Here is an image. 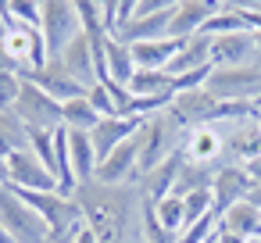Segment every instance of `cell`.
<instances>
[{
	"instance_id": "obj_12",
	"label": "cell",
	"mask_w": 261,
	"mask_h": 243,
	"mask_svg": "<svg viewBox=\"0 0 261 243\" xmlns=\"http://www.w3.org/2000/svg\"><path fill=\"white\" fill-rule=\"evenodd\" d=\"M218 11H222L218 0H182V4L172 11L168 36H175V40H190V36H197V33H200Z\"/></svg>"
},
{
	"instance_id": "obj_17",
	"label": "cell",
	"mask_w": 261,
	"mask_h": 243,
	"mask_svg": "<svg viewBox=\"0 0 261 243\" xmlns=\"http://www.w3.org/2000/svg\"><path fill=\"white\" fill-rule=\"evenodd\" d=\"M179 47H182V40H175V36L129 43V50H133V65H136V68H150V72H168V65H172V58H175Z\"/></svg>"
},
{
	"instance_id": "obj_34",
	"label": "cell",
	"mask_w": 261,
	"mask_h": 243,
	"mask_svg": "<svg viewBox=\"0 0 261 243\" xmlns=\"http://www.w3.org/2000/svg\"><path fill=\"white\" fill-rule=\"evenodd\" d=\"M182 207H186V225H190V222H197V218L215 211V197H211V190H197V193L182 197Z\"/></svg>"
},
{
	"instance_id": "obj_32",
	"label": "cell",
	"mask_w": 261,
	"mask_h": 243,
	"mask_svg": "<svg viewBox=\"0 0 261 243\" xmlns=\"http://www.w3.org/2000/svg\"><path fill=\"white\" fill-rule=\"evenodd\" d=\"M40 22H43V8H40V0H11V11H8V25L40 29Z\"/></svg>"
},
{
	"instance_id": "obj_37",
	"label": "cell",
	"mask_w": 261,
	"mask_h": 243,
	"mask_svg": "<svg viewBox=\"0 0 261 243\" xmlns=\"http://www.w3.org/2000/svg\"><path fill=\"white\" fill-rule=\"evenodd\" d=\"M182 0H140V11L136 15H154V11H175Z\"/></svg>"
},
{
	"instance_id": "obj_3",
	"label": "cell",
	"mask_w": 261,
	"mask_h": 243,
	"mask_svg": "<svg viewBox=\"0 0 261 243\" xmlns=\"http://www.w3.org/2000/svg\"><path fill=\"white\" fill-rule=\"evenodd\" d=\"M0 229H8L15 243H50L47 222L8 186H0Z\"/></svg>"
},
{
	"instance_id": "obj_38",
	"label": "cell",
	"mask_w": 261,
	"mask_h": 243,
	"mask_svg": "<svg viewBox=\"0 0 261 243\" xmlns=\"http://www.w3.org/2000/svg\"><path fill=\"white\" fill-rule=\"evenodd\" d=\"M65 239H68V243H100V239H97V232H93L86 222H83V225H75V229H72Z\"/></svg>"
},
{
	"instance_id": "obj_41",
	"label": "cell",
	"mask_w": 261,
	"mask_h": 243,
	"mask_svg": "<svg viewBox=\"0 0 261 243\" xmlns=\"http://www.w3.org/2000/svg\"><path fill=\"white\" fill-rule=\"evenodd\" d=\"M247 200H250V204H254V207H257V211H261V186H254V190H250V193H247Z\"/></svg>"
},
{
	"instance_id": "obj_23",
	"label": "cell",
	"mask_w": 261,
	"mask_h": 243,
	"mask_svg": "<svg viewBox=\"0 0 261 243\" xmlns=\"http://www.w3.org/2000/svg\"><path fill=\"white\" fill-rule=\"evenodd\" d=\"M68 157H72V172H75V179H79V182H90L93 172H97V150H93L90 132L68 129Z\"/></svg>"
},
{
	"instance_id": "obj_48",
	"label": "cell",
	"mask_w": 261,
	"mask_h": 243,
	"mask_svg": "<svg viewBox=\"0 0 261 243\" xmlns=\"http://www.w3.org/2000/svg\"><path fill=\"white\" fill-rule=\"evenodd\" d=\"M257 125H261V118H257Z\"/></svg>"
},
{
	"instance_id": "obj_6",
	"label": "cell",
	"mask_w": 261,
	"mask_h": 243,
	"mask_svg": "<svg viewBox=\"0 0 261 243\" xmlns=\"http://www.w3.org/2000/svg\"><path fill=\"white\" fill-rule=\"evenodd\" d=\"M11 115L25 129H58L61 125V100H54L50 93H43L36 83L22 79V93L11 104Z\"/></svg>"
},
{
	"instance_id": "obj_40",
	"label": "cell",
	"mask_w": 261,
	"mask_h": 243,
	"mask_svg": "<svg viewBox=\"0 0 261 243\" xmlns=\"http://www.w3.org/2000/svg\"><path fill=\"white\" fill-rule=\"evenodd\" d=\"M215 243H250V239H243V236H232V232H218V236H215Z\"/></svg>"
},
{
	"instance_id": "obj_39",
	"label": "cell",
	"mask_w": 261,
	"mask_h": 243,
	"mask_svg": "<svg viewBox=\"0 0 261 243\" xmlns=\"http://www.w3.org/2000/svg\"><path fill=\"white\" fill-rule=\"evenodd\" d=\"M243 168H247V175L254 179V186H261V157H254V161H247Z\"/></svg>"
},
{
	"instance_id": "obj_16",
	"label": "cell",
	"mask_w": 261,
	"mask_h": 243,
	"mask_svg": "<svg viewBox=\"0 0 261 243\" xmlns=\"http://www.w3.org/2000/svg\"><path fill=\"white\" fill-rule=\"evenodd\" d=\"M140 125H143V118H125V115L100 118V122H97V129L90 132V140H93V150H97V161H100V157H108V154H111L118 143L133 140V136L140 132Z\"/></svg>"
},
{
	"instance_id": "obj_46",
	"label": "cell",
	"mask_w": 261,
	"mask_h": 243,
	"mask_svg": "<svg viewBox=\"0 0 261 243\" xmlns=\"http://www.w3.org/2000/svg\"><path fill=\"white\" fill-rule=\"evenodd\" d=\"M250 243H261V236H257V239H250Z\"/></svg>"
},
{
	"instance_id": "obj_44",
	"label": "cell",
	"mask_w": 261,
	"mask_h": 243,
	"mask_svg": "<svg viewBox=\"0 0 261 243\" xmlns=\"http://www.w3.org/2000/svg\"><path fill=\"white\" fill-rule=\"evenodd\" d=\"M8 11H11V0H0V15L8 18Z\"/></svg>"
},
{
	"instance_id": "obj_27",
	"label": "cell",
	"mask_w": 261,
	"mask_h": 243,
	"mask_svg": "<svg viewBox=\"0 0 261 243\" xmlns=\"http://www.w3.org/2000/svg\"><path fill=\"white\" fill-rule=\"evenodd\" d=\"M100 122V115L90 107L86 97H75V100H65L61 104V125L65 129H79V132H93Z\"/></svg>"
},
{
	"instance_id": "obj_35",
	"label": "cell",
	"mask_w": 261,
	"mask_h": 243,
	"mask_svg": "<svg viewBox=\"0 0 261 243\" xmlns=\"http://www.w3.org/2000/svg\"><path fill=\"white\" fill-rule=\"evenodd\" d=\"M86 100H90V107H93L100 118L118 115V100H115V97H111V90H108V86H100V83H93V86L86 90Z\"/></svg>"
},
{
	"instance_id": "obj_45",
	"label": "cell",
	"mask_w": 261,
	"mask_h": 243,
	"mask_svg": "<svg viewBox=\"0 0 261 243\" xmlns=\"http://www.w3.org/2000/svg\"><path fill=\"white\" fill-rule=\"evenodd\" d=\"M0 243H15V239H11V232H8V229H0Z\"/></svg>"
},
{
	"instance_id": "obj_14",
	"label": "cell",
	"mask_w": 261,
	"mask_h": 243,
	"mask_svg": "<svg viewBox=\"0 0 261 243\" xmlns=\"http://www.w3.org/2000/svg\"><path fill=\"white\" fill-rule=\"evenodd\" d=\"M179 168H182V147H175L161 165H154L147 175H140V182H136V190H140V197L143 200H150V204H158V200H165L172 190H175V179H179Z\"/></svg>"
},
{
	"instance_id": "obj_26",
	"label": "cell",
	"mask_w": 261,
	"mask_h": 243,
	"mask_svg": "<svg viewBox=\"0 0 261 243\" xmlns=\"http://www.w3.org/2000/svg\"><path fill=\"white\" fill-rule=\"evenodd\" d=\"M225 154L229 161L236 165H247L254 157H261V125H250V129H240L225 140Z\"/></svg>"
},
{
	"instance_id": "obj_47",
	"label": "cell",
	"mask_w": 261,
	"mask_h": 243,
	"mask_svg": "<svg viewBox=\"0 0 261 243\" xmlns=\"http://www.w3.org/2000/svg\"><path fill=\"white\" fill-rule=\"evenodd\" d=\"M218 4H225V0H218Z\"/></svg>"
},
{
	"instance_id": "obj_42",
	"label": "cell",
	"mask_w": 261,
	"mask_h": 243,
	"mask_svg": "<svg viewBox=\"0 0 261 243\" xmlns=\"http://www.w3.org/2000/svg\"><path fill=\"white\" fill-rule=\"evenodd\" d=\"M0 186H8V157L0 154Z\"/></svg>"
},
{
	"instance_id": "obj_10",
	"label": "cell",
	"mask_w": 261,
	"mask_h": 243,
	"mask_svg": "<svg viewBox=\"0 0 261 243\" xmlns=\"http://www.w3.org/2000/svg\"><path fill=\"white\" fill-rule=\"evenodd\" d=\"M136 157H140V136H133V140H125V143H118L108 157H100V161H97L93 179H97V182H108V186L136 182V179H140V175H136Z\"/></svg>"
},
{
	"instance_id": "obj_11",
	"label": "cell",
	"mask_w": 261,
	"mask_h": 243,
	"mask_svg": "<svg viewBox=\"0 0 261 243\" xmlns=\"http://www.w3.org/2000/svg\"><path fill=\"white\" fill-rule=\"evenodd\" d=\"M218 97L200 86V90H186V93H175L172 100V115L186 125V129H197V125H215V111H218Z\"/></svg>"
},
{
	"instance_id": "obj_30",
	"label": "cell",
	"mask_w": 261,
	"mask_h": 243,
	"mask_svg": "<svg viewBox=\"0 0 261 243\" xmlns=\"http://www.w3.org/2000/svg\"><path fill=\"white\" fill-rule=\"evenodd\" d=\"M215 236H218V214L211 211V214H204V218L182 225V229L175 232V243H215Z\"/></svg>"
},
{
	"instance_id": "obj_2",
	"label": "cell",
	"mask_w": 261,
	"mask_h": 243,
	"mask_svg": "<svg viewBox=\"0 0 261 243\" xmlns=\"http://www.w3.org/2000/svg\"><path fill=\"white\" fill-rule=\"evenodd\" d=\"M140 157H136V175H147L154 165H161L179 143H182V136H186V125L172 115V107H165V111H158V115H150V118H143V125H140ZM140 182V179H136Z\"/></svg>"
},
{
	"instance_id": "obj_24",
	"label": "cell",
	"mask_w": 261,
	"mask_h": 243,
	"mask_svg": "<svg viewBox=\"0 0 261 243\" xmlns=\"http://www.w3.org/2000/svg\"><path fill=\"white\" fill-rule=\"evenodd\" d=\"M129 93H143V97H165V100H175V79L168 72H150V68H136L133 83H129Z\"/></svg>"
},
{
	"instance_id": "obj_31",
	"label": "cell",
	"mask_w": 261,
	"mask_h": 243,
	"mask_svg": "<svg viewBox=\"0 0 261 243\" xmlns=\"http://www.w3.org/2000/svg\"><path fill=\"white\" fill-rule=\"evenodd\" d=\"M154 211H158V222H161L168 232H179V229L186 225V207H182V197H175V193H168L165 200H158Z\"/></svg>"
},
{
	"instance_id": "obj_28",
	"label": "cell",
	"mask_w": 261,
	"mask_h": 243,
	"mask_svg": "<svg viewBox=\"0 0 261 243\" xmlns=\"http://www.w3.org/2000/svg\"><path fill=\"white\" fill-rule=\"evenodd\" d=\"M29 147V129L11 115V111H0V154H11V150H25Z\"/></svg>"
},
{
	"instance_id": "obj_18",
	"label": "cell",
	"mask_w": 261,
	"mask_h": 243,
	"mask_svg": "<svg viewBox=\"0 0 261 243\" xmlns=\"http://www.w3.org/2000/svg\"><path fill=\"white\" fill-rule=\"evenodd\" d=\"M218 232H232V236H243V239H257L261 236V211L250 200H236L218 218Z\"/></svg>"
},
{
	"instance_id": "obj_15",
	"label": "cell",
	"mask_w": 261,
	"mask_h": 243,
	"mask_svg": "<svg viewBox=\"0 0 261 243\" xmlns=\"http://www.w3.org/2000/svg\"><path fill=\"white\" fill-rule=\"evenodd\" d=\"M179 147H182L186 161H193V165H215L225 154V136L215 125H197V129H186V136H182Z\"/></svg>"
},
{
	"instance_id": "obj_29",
	"label": "cell",
	"mask_w": 261,
	"mask_h": 243,
	"mask_svg": "<svg viewBox=\"0 0 261 243\" xmlns=\"http://www.w3.org/2000/svg\"><path fill=\"white\" fill-rule=\"evenodd\" d=\"M29 150L40 157V165L58 179V150H54V129H29Z\"/></svg>"
},
{
	"instance_id": "obj_20",
	"label": "cell",
	"mask_w": 261,
	"mask_h": 243,
	"mask_svg": "<svg viewBox=\"0 0 261 243\" xmlns=\"http://www.w3.org/2000/svg\"><path fill=\"white\" fill-rule=\"evenodd\" d=\"M83 86H93L97 83V75H93V40L86 36V33H79L68 47H65V54L58 58Z\"/></svg>"
},
{
	"instance_id": "obj_13",
	"label": "cell",
	"mask_w": 261,
	"mask_h": 243,
	"mask_svg": "<svg viewBox=\"0 0 261 243\" xmlns=\"http://www.w3.org/2000/svg\"><path fill=\"white\" fill-rule=\"evenodd\" d=\"M257 50V36L254 33H225V36H211V65L215 68H232V65H247L254 61Z\"/></svg>"
},
{
	"instance_id": "obj_5",
	"label": "cell",
	"mask_w": 261,
	"mask_h": 243,
	"mask_svg": "<svg viewBox=\"0 0 261 243\" xmlns=\"http://www.w3.org/2000/svg\"><path fill=\"white\" fill-rule=\"evenodd\" d=\"M207 90L218 100H261V61L232 65V68H215L207 79Z\"/></svg>"
},
{
	"instance_id": "obj_36",
	"label": "cell",
	"mask_w": 261,
	"mask_h": 243,
	"mask_svg": "<svg viewBox=\"0 0 261 243\" xmlns=\"http://www.w3.org/2000/svg\"><path fill=\"white\" fill-rule=\"evenodd\" d=\"M18 93H22V75L11 68H0V111H11Z\"/></svg>"
},
{
	"instance_id": "obj_22",
	"label": "cell",
	"mask_w": 261,
	"mask_h": 243,
	"mask_svg": "<svg viewBox=\"0 0 261 243\" xmlns=\"http://www.w3.org/2000/svg\"><path fill=\"white\" fill-rule=\"evenodd\" d=\"M104 61H108V79H115L118 86L129 90V83H133V75H136V65H133V50H129V43L108 33V36H104Z\"/></svg>"
},
{
	"instance_id": "obj_1",
	"label": "cell",
	"mask_w": 261,
	"mask_h": 243,
	"mask_svg": "<svg viewBox=\"0 0 261 243\" xmlns=\"http://www.w3.org/2000/svg\"><path fill=\"white\" fill-rule=\"evenodd\" d=\"M83 207V218L86 225L97 232L100 243H125V232H129V222L140 214L143 207V197L136 190V182H118V186H108V182H79L75 193H72Z\"/></svg>"
},
{
	"instance_id": "obj_8",
	"label": "cell",
	"mask_w": 261,
	"mask_h": 243,
	"mask_svg": "<svg viewBox=\"0 0 261 243\" xmlns=\"http://www.w3.org/2000/svg\"><path fill=\"white\" fill-rule=\"evenodd\" d=\"M8 186L15 190H58V179L40 165V157L25 147V150H11L8 154Z\"/></svg>"
},
{
	"instance_id": "obj_21",
	"label": "cell",
	"mask_w": 261,
	"mask_h": 243,
	"mask_svg": "<svg viewBox=\"0 0 261 243\" xmlns=\"http://www.w3.org/2000/svg\"><path fill=\"white\" fill-rule=\"evenodd\" d=\"M204 65H211V36L197 33V36L182 40V47L175 50V58L168 65V75H186V72L204 68Z\"/></svg>"
},
{
	"instance_id": "obj_4",
	"label": "cell",
	"mask_w": 261,
	"mask_h": 243,
	"mask_svg": "<svg viewBox=\"0 0 261 243\" xmlns=\"http://www.w3.org/2000/svg\"><path fill=\"white\" fill-rule=\"evenodd\" d=\"M40 8H43L40 33H43L47 54H50V58H61V54H65V47L83 33L79 11H75L72 0H40Z\"/></svg>"
},
{
	"instance_id": "obj_19",
	"label": "cell",
	"mask_w": 261,
	"mask_h": 243,
	"mask_svg": "<svg viewBox=\"0 0 261 243\" xmlns=\"http://www.w3.org/2000/svg\"><path fill=\"white\" fill-rule=\"evenodd\" d=\"M168 22H172V11H154V15H136L133 22H125L118 33H111V36H118V40H125V43H143V40H161V36H168Z\"/></svg>"
},
{
	"instance_id": "obj_9",
	"label": "cell",
	"mask_w": 261,
	"mask_h": 243,
	"mask_svg": "<svg viewBox=\"0 0 261 243\" xmlns=\"http://www.w3.org/2000/svg\"><path fill=\"white\" fill-rule=\"evenodd\" d=\"M22 79L36 83L43 93H50V97L61 100V104H65V100H75V97H86V90H90V86H83L58 58H50L40 72H22Z\"/></svg>"
},
{
	"instance_id": "obj_7",
	"label": "cell",
	"mask_w": 261,
	"mask_h": 243,
	"mask_svg": "<svg viewBox=\"0 0 261 243\" xmlns=\"http://www.w3.org/2000/svg\"><path fill=\"white\" fill-rule=\"evenodd\" d=\"M254 190V179L247 175L243 165L236 161H225V165H215V182H211V197H215V214L222 218L236 200H247V193Z\"/></svg>"
},
{
	"instance_id": "obj_33",
	"label": "cell",
	"mask_w": 261,
	"mask_h": 243,
	"mask_svg": "<svg viewBox=\"0 0 261 243\" xmlns=\"http://www.w3.org/2000/svg\"><path fill=\"white\" fill-rule=\"evenodd\" d=\"M140 222H143V236H147V243H175V232H168V229L158 222V211H154L150 200H143V207H140Z\"/></svg>"
},
{
	"instance_id": "obj_25",
	"label": "cell",
	"mask_w": 261,
	"mask_h": 243,
	"mask_svg": "<svg viewBox=\"0 0 261 243\" xmlns=\"http://www.w3.org/2000/svg\"><path fill=\"white\" fill-rule=\"evenodd\" d=\"M215 182V165H193L186 161L182 154V168H179V179H175V197H186V193H197V190H211Z\"/></svg>"
},
{
	"instance_id": "obj_43",
	"label": "cell",
	"mask_w": 261,
	"mask_h": 243,
	"mask_svg": "<svg viewBox=\"0 0 261 243\" xmlns=\"http://www.w3.org/2000/svg\"><path fill=\"white\" fill-rule=\"evenodd\" d=\"M8 29H11V25H8V18H4V15H0V43H4V36H8Z\"/></svg>"
}]
</instances>
